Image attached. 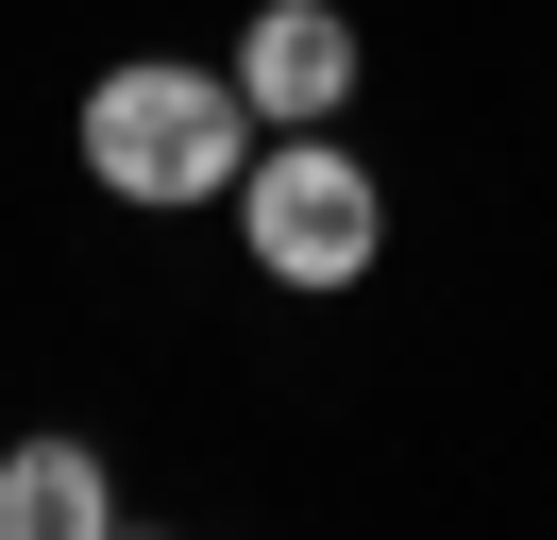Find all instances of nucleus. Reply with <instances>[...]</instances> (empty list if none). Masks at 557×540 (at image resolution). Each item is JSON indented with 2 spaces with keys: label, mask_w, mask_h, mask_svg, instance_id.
Here are the masks:
<instances>
[{
  "label": "nucleus",
  "mask_w": 557,
  "mask_h": 540,
  "mask_svg": "<svg viewBox=\"0 0 557 540\" xmlns=\"http://www.w3.org/2000/svg\"><path fill=\"white\" fill-rule=\"evenodd\" d=\"M253 101H237V68H102V85H85V169H102L119 202H220L253 169Z\"/></svg>",
  "instance_id": "f257e3e1"
},
{
  "label": "nucleus",
  "mask_w": 557,
  "mask_h": 540,
  "mask_svg": "<svg viewBox=\"0 0 557 540\" xmlns=\"http://www.w3.org/2000/svg\"><path fill=\"white\" fill-rule=\"evenodd\" d=\"M237 236H253V270H271V287H355V270L388 254V186L338 152V119L253 135V169H237Z\"/></svg>",
  "instance_id": "f03ea898"
},
{
  "label": "nucleus",
  "mask_w": 557,
  "mask_h": 540,
  "mask_svg": "<svg viewBox=\"0 0 557 540\" xmlns=\"http://www.w3.org/2000/svg\"><path fill=\"white\" fill-rule=\"evenodd\" d=\"M237 101H253L271 135L338 119V101H355V17H338V0H253V34H237Z\"/></svg>",
  "instance_id": "7ed1b4c3"
},
{
  "label": "nucleus",
  "mask_w": 557,
  "mask_h": 540,
  "mask_svg": "<svg viewBox=\"0 0 557 540\" xmlns=\"http://www.w3.org/2000/svg\"><path fill=\"white\" fill-rule=\"evenodd\" d=\"M119 524V472L85 439H17L0 456V540H102Z\"/></svg>",
  "instance_id": "20e7f679"
}]
</instances>
